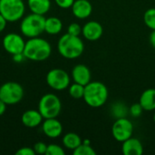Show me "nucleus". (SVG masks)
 Listing matches in <instances>:
<instances>
[{"instance_id": "nucleus-31", "label": "nucleus", "mask_w": 155, "mask_h": 155, "mask_svg": "<svg viewBox=\"0 0 155 155\" xmlns=\"http://www.w3.org/2000/svg\"><path fill=\"white\" fill-rule=\"evenodd\" d=\"M6 23H7V21L4 18V16L0 14V33L1 32H3L4 30H5V26H6Z\"/></svg>"}, {"instance_id": "nucleus-27", "label": "nucleus", "mask_w": 155, "mask_h": 155, "mask_svg": "<svg viewBox=\"0 0 155 155\" xmlns=\"http://www.w3.org/2000/svg\"><path fill=\"white\" fill-rule=\"evenodd\" d=\"M67 33L72 35L79 36L80 34L82 33V27L77 23H72V24L69 25V26L67 28Z\"/></svg>"}, {"instance_id": "nucleus-26", "label": "nucleus", "mask_w": 155, "mask_h": 155, "mask_svg": "<svg viewBox=\"0 0 155 155\" xmlns=\"http://www.w3.org/2000/svg\"><path fill=\"white\" fill-rule=\"evenodd\" d=\"M143 108L142 107L140 103L134 104L129 108V114H131V116H133L134 118H137V117L141 116L142 114H143Z\"/></svg>"}, {"instance_id": "nucleus-12", "label": "nucleus", "mask_w": 155, "mask_h": 155, "mask_svg": "<svg viewBox=\"0 0 155 155\" xmlns=\"http://www.w3.org/2000/svg\"><path fill=\"white\" fill-rule=\"evenodd\" d=\"M71 8L73 15L78 19H85L93 12V5L88 0H74Z\"/></svg>"}, {"instance_id": "nucleus-25", "label": "nucleus", "mask_w": 155, "mask_h": 155, "mask_svg": "<svg viewBox=\"0 0 155 155\" xmlns=\"http://www.w3.org/2000/svg\"><path fill=\"white\" fill-rule=\"evenodd\" d=\"M64 150L57 144L47 145L45 155H64Z\"/></svg>"}, {"instance_id": "nucleus-6", "label": "nucleus", "mask_w": 155, "mask_h": 155, "mask_svg": "<svg viewBox=\"0 0 155 155\" xmlns=\"http://www.w3.org/2000/svg\"><path fill=\"white\" fill-rule=\"evenodd\" d=\"M23 0H0V14L7 22H16L25 14Z\"/></svg>"}, {"instance_id": "nucleus-4", "label": "nucleus", "mask_w": 155, "mask_h": 155, "mask_svg": "<svg viewBox=\"0 0 155 155\" xmlns=\"http://www.w3.org/2000/svg\"><path fill=\"white\" fill-rule=\"evenodd\" d=\"M45 17L44 15L32 13L23 18L20 25V30L26 37H37L45 32Z\"/></svg>"}, {"instance_id": "nucleus-5", "label": "nucleus", "mask_w": 155, "mask_h": 155, "mask_svg": "<svg viewBox=\"0 0 155 155\" xmlns=\"http://www.w3.org/2000/svg\"><path fill=\"white\" fill-rule=\"evenodd\" d=\"M62 110V103L60 99L54 94H46L43 95L38 104V111L44 119L56 118Z\"/></svg>"}, {"instance_id": "nucleus-17", "label": "nucleus", "mask_w": 155, "mask_h": 155, "mask_svg": "<svg viewBox=\"0 0 155 155\" xmlns=\"http://www.w3.org/2000/svg\"><path fill=\"white\" fill-rule=\"evenodd\" d=\"M139 103L144 111L155 110V89L149 88L143 92L141 94Z\"/></svg>"}, {"instance_id": "nucleus-14", "label": "nucleus", "mask_w": 155, "mask_h": 155, "mask_svg": "<svg viewBox=\"0 0 155 155\" xmlns=\"http://www.w3.org/2000/svg\"><path fill=\"white\" fill-rule=\"evenodd\" d=\"M72 77L74 83H78L85 86L91 82L90 69L84 64H76L72 70Z\"/></svg>"}, {"instance_id": "nucleus-19", "label": "nucleus", "mask_w": 155, "mask_h": 155, "mask_svg": "<svg viewBox=\"0 0 155 155\" xmlns=\"http://www.w3.org/2000/svg\"><path fill=\"white\" fill-rule=\"evenodd\" d=\"M62 28H63V23L59 18L55 16L45 18V32H46L47 34L57 35L62 31Z\"/></svg>"}, {"instance_id": "nucleus-15", "label": "nucleus", "mask_w": 155, "mask_h": 155, "mask_svg": "<svg viewBox=\"0 0 155 155\" xmlns=\"http://www.w3.org/2000/svg\"><path fill=\"white\" fill-rule=\"evenodd\" d=\"M122 152L124 155H142L143 153V146L140 140L130 137L123 142Z\"/></svg>"}, {"instance_id": "nucleus-23", "label": "nucleus", "mask_w": 155, "mask_h": 155, "mask_svg": "<svg viewBox=\"0 0 155 155\" xmlns=\"http://www.w3.org/2000/svg\"><path fill=\"white\" fill-rule=\"evenodd\" d=\"M74 155H95L96 152L90 145V143H82L77 148L74 150Z\"/></svg>"}, {"instance_id": "nucleus-9", "label": "nucleus", "mask_w": 155, "mask_h": 155, "mask_svg": "<svg viewBox=\"0 0 155 155\" xmlns=\"http://www.w3.org/2000/svg\"><path fill=\"white\" fill-rule=\"evenodd\" d=\"M133 133V123L130 120L126 119V117L116 119V121L114 123L112 126V134L114 138L120 143H123L125 140L132 137Z\"/></svg>"}, {"instance_id": "nucleus-3", "label": "nucleus", "mask_w": 155, "mask_h": 155, "mask_svg": "<svg viewBox=\"0 0 155 155\" xmlns=\"http://www.w3.org/2000/svg\"><path fill=\"white\" fill-rule=\"evenodd\" d=\"M108 89L102 82H90L84 86V100L93 108L103 106L108 99Z\"/></svg>"}, {"instance_id": "nucleus-32", "label": "nucleus", "mask_w": 155, "mask_h": 155, "mask_svg": "<svg viewBox=\"0 0 155 155\" xmlns=\"http://www.w3.org/2000/svg\"><path fill=\"white\" fill-rule=\"evenodd\" d=\"M6 104L5 103H4L1 99H0V116L1 115H3L4 114H5V110H6Z\"/></svg>"}, {"instance_id": "nucleus-29", "label": "nucleus", "mask_w": 155, "mask_h": 155, "mask_svg": "<svg viewBox=\"0 0 155 155\" xmlns=\"http://www.w3.org/2000/svg\"><path fill=\"white\" fill-rule=\"evenodd\" d=\"M54 2L59 7L66 9V8L72 7L74 0H54Z\"/></svg>"}, {"instance_id": "nucleus-1", "label": "nucleus", "mask_w": 155, "mask_h": 155, "mask_svg": "<svg viewBox=\"0 0 155 155\" xmlns=\"http://www.w3.org/2000/svg\"><path fill=\"white\" fill-rule=\"evenodd\" d=\"M52 53V47L49 42L40 37L30 38L25 42L24 56L31 61L40 62L46 60Z\"/></svg>"}, {"instance_id": "nucleus-7", "label": "nucleus", "mask_w": 155, "mask_h": 155, "mask_svg": "<svg viewBox=\"0 0 155 155\" xmlns=\"http://www.w3.org/2000/svg\"><path fill=\"white\" fill-rule=\"evenodd\" d=\"M24 96V89L16 82H7L0 86V99L7 105L19 103Z\"/></svg>"}, {"instance_id": "nucleus-22", "label": "nucleus", "mask_w": 155, "mask_h": 155, "mask_svg": "<svg viewBox=\"0 0 155 155\" xmlns=\"http://www.w3.org/2000/svg\"><path fill=\"white\" fill-rule=\"evenodd\" d=\"M69 94L74 99H82L84 98V85L78 83H74L69 86Z\"/></svg>"}, {"instance_id": "nucleus-2", "label": "nucleus", "mask_w": 155, "mask_h": 155, "mask_svg": "<svg viewBox=\"0 0 155 155\" xmlns=\"http://www.w3.org/2000/svg\"><path fill=\"white\" fill-rule=\"evenodd\" d=\"M59 54L66 59H75L82 55L84 45L79 36L65 34L61 36L57 43Z\"/></svg>"}, {"instance_id": "nucleus-21", "label": "nucleus", "mask_w": 155, "mask_h": 155, "mask_svg": "<svg viewBox=\"0 0 155 155\" xmlns=\"http://www.w3.org/2000/svg\"><path fill=\"white\" fill-rule=\"evenodd\" d=\"M111 112L116 119L124 118L129 114V108H127L125 104L122 102H116L113 104L111 108Z\"/></svg>"}, {"instance_id": "nucleus-13", "label": "nucleus", "mask_w": 155, "mask_h": 155, "mask_svg": "<svg viewBox=\"0 0 155 155\" xmlns=\"http://www.w3.org/2000/svg\"><path fill=\"white\" fill-rule=\"evenodd\" d=\"M42 128L44 134L49 138H57L63 133V125L56 118L45 119Z\"/></svg>"}, {"instance_id": "nucleus-33", "label": "nucleus", "mask_w": 155, "mask_h": 155, "mask_svg": "<svg viewBox=\"0 0 155 155\" xmlns=\"http://www.w3.org/2000/svg\"><path fill=\"white\" fill-rule=\"evenodd\" d=\"M150 43L152 46L155 48V30H153V32L150 35Z\"/></svg>"}, {"instance_id": "nucleus-30", "label": "nucleus", "mask_w": 155, "mask_h": 155, "mask_svg": "<svg viewBox=\"0 0 155 155\" xmlns=\"http://www.w3.org/2000/svg\"><path fill=\"white\" fill-rule=\"evenodd\" d=\"M16 155H35V153L34 151L33 148H29V147H23V148H20L16 153Z\"/></svg>"}, {"instance_id": "nucleus-34", "label": "nucleus", "mask_w": 155, "mask_h": 155, "mask_svg": "<svg viewBox=\"0 0 155 155\" xmlns=\"http://www.w3.org/2000/svg\"><path fill=\"white\" fill-rule=\"evenodd\" d=\"M153 121H154V123H155V114H154V115H153Z\"/></svg>"}, {"instance_id": "nucleus-28", "label": "nucleus", "mask_w": 155, "mask_h": 155, "mask_svg": "<svg viewBox=\"0 0 155 155\" xmlns=\"http://www.w3.org/2000/svg\"><path fill=\"white\" fill-rule=\"evenodd\" d=\"M33 149H34L35 153H37V154H45L47 145L45 143H42V142H38L34 145Z\"/></svg>"}, {"instance_id": "nucleus-10", "label": "nucleus", "mask_w": 155, "mask_h": 155, "mask_svg": "<svg viewBox=\"0 0 155 155\" xmlns=\"http://www.w3.org/2000/svg\"><path fill=\"white\" fill-rule=\"evenodd\" d=\"M25 42L23 37L17 34L10 33L5 35L3 38V47L4 49L12 55L21 54L24 53Z\"/></svg>"}, {"instance_id": "nucleus-20", "label": "nucleus", "mask_w": 155, "mask_h": 155, "mask_svg": "<svg viewBox=\"0 0 155 155\" xmlns=\"http://www.w3.org/2000/svg\"><path fill=\"white\" fill-rule=\"evenodd\" d=\"M81 137L75 133H68L63 137V144L69 150H74L82 143Z\"/></svg>"}, {"instance_id": "nucleus-24", "label": "nucleus", "mask_w": 155, "mask_h": 155, "mask_svg": "<svg viewBox=\"0 0 155 155\" xmlns=\"http://www.w3.org/2000/svg\"><path fill=\"white\" fill-rule=\"evenodd\" d=\"M143 21L147 27L155 30V8H149L143 15Z\"/></svg>"}, {"instance_id": "nucleus-8", "label": "nucleus", "mask_w": 155, "mask_h": 155, "mask_svg": "<svg viewBox=\"0 0 155 155\" xmlns=\"http://www.w3.org/2000/svg\"><path fill=\"white\" fill-rule=\"evenodd\" d=\"M46 84L52 89L56 91H63L70 84V76L63 69L54 68L46 74Z\"/></svg>"}, {"instance_id": "nucleus-11", "label": "nucleus", "mask_w": 155, "mask_h": 155, "mask_svg": "<svg viewBox=\"0 0 155 155\" xmlns=\"http://www.w3.org/2000/svg\"><path fill=\"white\" fill-rule=\"evenodd\" d=\"M104 28L97 21H89L82 28V34L88 41H97L103 35Z\"/></svg>"}, {"instance_id": "nucleus-16", "label": "nucleus", "mask_w": 155, "mask_h": 155, "mask_svg": "<svg viewBox=\"0 0 155 155\" xmlns=\"http://www.w3.org/2000/svg\"><path fill=\"white\" fill-rule=\"evenodd\" d=\"M44 117L37 110H27L22 114L21 121L27 128H35L43 122Z\"/></svg>"}, {"instance_id": "nucleus-18", "label": "nucleus", "mask_w": 155, "mask_h": 155, "mask_svg": "<svg viewBox=\"0 0 155 155\" xmlns=\"http://www.w3.org/2000/svg\"><path fill=\"white\" fill-rule=\"evenodd\" d=\"M28 7L32 13L44 15L51 7L50 0H27Z\"/></svg>"}]
</instances>
